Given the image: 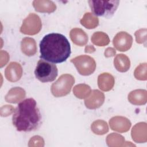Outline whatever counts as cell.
<instances>
[{"label":"cell","mask_w":147,"mask_h":147,"mask_svg":"<svg viewBox=\"0 0 147 147\" xmlns=\"http://www.w3.org/2000/svg\"><path fill=\"white\" fill-rule=\"evenodd\" d=\"M107 145L110 147H119L124 145L125 138L124 137L118 134L112 133L109 134L106 137Z\"/></svg>","instance_id":"24"},{"label":"cell","mask_w":147,"mask_h":147,"mask_svg":"<svg viewBox=\"0 0 147 147\" xmlns=\"http://www.w3.org/2000/svg\"><path fill=\"white\" fill-rule=\"evenodd\" d=\"M115 79L114 76L107 72L100 74L98 77V85L99 88L103 91H110L114 87Z\"/></svg>","instance_id":"14"},{"label":"cell","mask_w":147,"mask_h":147,"mask_svg":"<svg viewBox=\"0 0 147 147\" xmlns=\"http://www.w3.org/2000/svg\"><path fill=\"white\" fill-rule=\"evenodd\" d=\"M78 72L82 75L88 76L92 74L96 68V62L94 58L88 55H80L71 59Z\"/></svg>","instance_id":"6"},{"label":"cell","mask_w":147,"mask_h":147,"mask_svg":"<svg viewBox=\"0 0 147 147\" xmlns=\"http://www.w3.org/2000/svg\"><path fill=\"white\" fill-rule=\"evenodd\" d=\"M14 108L11 105H4L1 107L0 114L1 117H7L14 112Z\"/></svg>","instance_id":"28"},{"label":"cell","mask_w":147,"mask_h":147,"mask_svg":"<svg viewBox=\"0 0 147 147\" xmlns=\"http://www.w3.org/2000/svg\"><path fill=\"white\" fill-rule=\"evenodd\" d=\"M88 3L91 11L96 16H100L107 18L111 17L116 11L119 1L116 0L111 1H88Z\"/></svg>","instance_id":"3"},{"label":"cell","mask_w":147,"mask_h":147,"mask_svg":"<svg viewBox=\"0 0 147 147\" xmlns=\"http://www.w3.org/2000/svg\"><path fill=\"white\" fill-rule=\"evenodd\" d=\"M80 24L88 29H94L99 25V19L92 13H86L80 21Z\"/></svg>","instance_id":"20"},{"label":"cell","mask_w":147,"mask_h":147,"mask_svg":"<svg viewBox=\"0 0 147 147\" xmlns=\"http://www.w3.org/2000/svg\"><path fill=\"white\" fill-rule=\"evenodd\" d=\"M114 65L118 71L125 72L129 69L130 61L126 55L122 53L118 54L114 58Z\"/></svg>","instance_id":"19"},{"label":"cell","mask_w":147,"mask_h":147,"mask_svg":"<svg viewBox=\"0 0 147 147\" xmlns=\"http://www.w3.org/2000/svg\"><path fill=\"white\" fill-rule=\"evenodd\" d=\"M113 43L117 50L125 52L131 48L133 43V37L126 32H120L114 37Z\"/></svg>","instance_id":"8"},{"label":"cell","mask_w":147,"mask_h":147,"mask_svg":"<svg viewBox=\"0 0 147 147\" xmlns=\"http://www.w3.org/2000/svg\"><path fill=\"white\" fill-rule=\"evenodd\" d=\"M92 42L99 47H104L110 42V38L108 35L103 32H96L91 36Z\"/></svg>","instance_id":"21"},{"label":"cell","mask_w":147,"mask_h":147,"mask_svg":"<svg viewBox=\"0 0 147 147\" xmlns=\"http://www.w3.org/2000/svg\"><path fill=\"white\" fill-rule=\"evenodd\" d=\"M26 95L25 91L21 87L11 88L5 96V100L11 103H17L21 101Z\"/></svg>","instance_id":"16"},{"label":"cell","mask_w":147,"mask_h":147,"mask_svg":"<svg viewBox=\"0 0 147 147\" xmlns=\"http://www.w3.org/2000/svg\"><path fill=\"white\" fill-rule=\"evenodd\" d=\"M146 28L140 29L137 30L135 33L136 41L138 44H145L146 42Z\"/></svg>","instance_id":"26"},{"label":"cell","mask_w":147,"mask_h":147,"mask_svg":"<svg viewBox=\"0 0 147 147\" xmlns=\"http://www.w3.org/2000/svg\"><path fill=\"white\" fill-rule=\"evenodd\" d=\"M1 67H3L9 61V55L7 52L5 51H1Z\"/></svg>","instance_id":"29"},{"label":"cell","mask_w":147,"mask_h":147,"mask_svg":"<svg viewBox=\"0 0 147 147\" xmlns=\"http://www.w3.org/2000/svg\"><path fill=\"white\" fill-rule=\"evenodd\" d=\"M34 75L36 78L42 83L51 82L56 78L58 69L55 64L41 59L37 62Z\"/></svg>","instance_id":"4"},{"label":"cell","mask_w":147,"mask_h":147,"mask_svg":"<svg viewBox=\"0 0 147 147\" xmlns=\"http://www.w3.org/2000/svg\"><path fill=\"white\" fill-rule=\"evenodd\" d=\"M42 117L36 100L26 99L20 102L12 117L13 126L17 131L29 132L36 130L41 124Z\"/></svg>","instance_id":"2"},{"label":"cell","mask_w":147,"mask_h":147,"mask_svg":"<svg viewBox=\"0 0 147 147\" xmlns=\"http://www.w3.org/2000/svg\"><path fill=\"white\" fill-rule=\"evenodd\" d=\"M41 27L42 24L40 17L34 13H30L24 20L20 32L25 34L34 35L41 30Z\"/></svg>","instance_id":"7"},{"label":"cell","mask_w":147,"mask_h":147,"mask_svg":"<svg viewBox=\"0 0 147 147\" xmlns=\"http://www.w3.org/2000/svg\"><path fill=\"white\" fill-rule=\"evenodd\" d=\"M147 125L145 122H139L132 128L131 136L133 140L138 143L146 142L147 141Z\"/></svg>","instance_id":"12"},{"label":"cell","mask_w":147,"mask_h":147,"mask_svg":"<svg viewBox=\"0 0 147 147\" xmlns=\"http://www.w3.org/2000/svg\"><path fill=\"white\" fill-rule=\"evenodd\" d=\"M22 72V68L20 63L11 62L5 69V75L9 82H16L21 79Z\"/></svg>","instance_id":"11"},{"label":"cell","mask_w":147,"mask_h":147,"mask_svg":"<svg viewBox=\"0 0 147 147\" xmlns=\"http://www.w3.org/2000/svg\"><path fill=\"white\" fill-rule=\"evenodd\" d=\"M75 83L74 77L68 74L61 75L53 83L51 88L52 95L55 97H62L68 95Z\"/></svg>","instance_id":"5"},{"label":"cell","mask_w":147,"mask_h":147,"mask_svg":"<svg viewBox=\"0 0 147 147\" xmlns=\"http://www.w3.org/2000/svg\"><path fill=\"white\" fill-rule=\"evenodd\" d=\"M134 76L137 80H146L147 79L146 63H141L137 67L134 72Z\"/></svg>","instance_id":"25"},{"label":"cell","mask_w":147,"mask_h":147,"mask_svg":"<svg viewBox=\"0 0 147 147\" xmlns=\"http://www.w3.org/2000/svg\"><path fill=\"white\" fill-rule=\"evenodd\" d=\"M116 54V51L115 49L111 47H109L106 49L104 55L106 57H113Z\"/></svg>","instance_id":"30"},{"label":"cell","mask_w":147,"mask_h":147,"mask_svg":"<svg viewBox=\"0 0 147 147\" xmlns=\"http://www.w3.org/2000/svg\"><path fill=\"white\" fill-rule=\"evenodd\" d=\"M40 58L53 63L66 61L71 53L68 39L57 33L48 34L42 38L40 43Z\"/></svg>","instance_id":"1"},{"label":"cell","mask_w":147,"mask_h":147,"mask_svg":"<svg viewBox=\"0 0 147 147\" xmlns=\"http://www.w3.org/2000/svg\"><path fill=\"white\" fill-rule=\"evenodd\" d=\"M128 100L134 105H144L147 102V91L143 89H137L128 94Z\"/></svg>","instance_id":"13"},{"label":"cell","mask_w":147,"mask_h":147,"mask_svg":"<svg viewBox=\"0 0 147 147\" xmlns=\"http://www.w3.org/2000/svg\"><path fill=\"white\" fill-rule=\"evenodd\" d=\"M109 125L113 130L124 133L129 130L131 123L130 120L125 117L115 116L110 119Z\"/></svg>","instance_id":"10"},{"label":"cell","mask_w":147,"mask_h":147,"mask_svg":"<svg viewBox=\"0 0 147 147\" xmlns=\"http://www.w3.org/2000/svg\"><path fill=\"white\" fill-rule=\"evenodd\" d=\"M91 129L95 134L103 135L109 131V126L106 121L98 119L92 123Z\"/></svg>","instance_id":"23"},{"label":"cell","mask_w":147,"mask_h":147,"mask_svg":"<svg viewBox=\"0 0 147 147\" xmlns=\"http://www.w3.org/2000/svg\"><path fill=\"white\" fill-rule=\"evenodd\" d=\"M28 146H44V141L42 137L39 136H34L32 137L28 144Z\"/></svg>","instance_id":"27"},{"label":"cell","mask_w":147,"mask_h":147,"mask_svg":"<svg viewBox=\"0 0 147 147\" xmlns=\"http://www.w3.org/2000/svg\"><path fill=\"white\" fill-rule=\"evenodd\" d=\"M105 96L104 94L98 90L91 91V95L86 98L84 105L88 109L99 108L104 103Z\"/></svg>","instance_id":"9"},{"label":"cell","mask_w":147,"mask_h":147,"mask_svg":"<svg viewBox=\"0 0 147 147\" xmlns=\"http://www.w3.org/2000/svg\"><path fill=\"white\" fill-rule=\"evenodd\" d=\"M22 52L28 56H32L37 52V44L36 41L31 37H24L21 42Z\"/></svg>","instance_id":"18"},{"label":"cell","mask_w":147,"mask_h":147,"mask_svg":"<svg viewBox=\"0 0 147 147\" xmlns=\"http://www.w3.org/2000/svg\"><path fill=\"white\" fill-rule=\"evenodd\" d=\"M95 51H96V49H95V47L93 45H91L86 46L85 49H84V52L87 53H92L94 52Z\"/></svg>","instance_id":"31"},{"label":"cell","mask_w":147,"mask_h":147,"mask_svg":"<svg viewBox=\"0 0 147 147\" xmlns=\"http://www.w3.org/2000/svg\"><path fill=\"white\" fill-rule=\"evenodd\" d=\"M71 41L76 45L82 47L88 42V36L86 33L80 28H74L69 32Z\"/></svg>","instance_id":"15"},{"label":"cell","mask_w":147,"mask_h":147,"mask_svg":"<svg viewBox=\"0 0 147 147\" xmlns=\"http://www.w3.org/2000/svg\"><path fill=\"white\" fill-rule=\"evenodd\" d=\"M91 92V87L86 84H77L73 88V94L76 98L79 99L87 98Z\"/></svg>","instance_id":"22"},{"label":"cell","mask_w":147,"mask_h":147,"mask_svg":"<svg viewBox=\"0 0 147 147\" xmlns=\"http://www.w3.org/2000/svg\"><path fill=\"white\" fill-rule=\"evenodd\" d=\"M33 6L36 11L40 13H51L56 9V4L52 1L36 0L33 2Z\"/></svg>","instance_id":"17"}]
</instances>
